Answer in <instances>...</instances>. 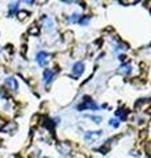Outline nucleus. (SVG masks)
I'll list each match as a JSON object with an SVG mask.
<instances>
[{
    "instance_id": "obj_1",
    "label": "nucleus",
    "mask_w": 151,
    "mask_h": 158,
    "mask_svg": "<svg viewBox=\"0 0 151 158\" xmlns=\"http://www.w3.org/2000/svg\"><path fill=\"white\" fill-rule=\"evenodd\" d=\"M47 55L45 51H41V53H38L37 54V62H38V65L39 66H45V63L47 62Z\"/></svg>"
},
{
    "instance_id": "obj_2",
    "label": "nucleus",
    "mask_w": 151,
    "mask_h": 158,
    "mask_svg": "<svg viewBox=\"0 0 151 158\" xmlns=\"http://www.w3.org/2000/svg\"><path fill=\"white\" fill-rule=\"evenodd\" d=\"M5 84L8 87H11V90H17V82H16V79L12 77L5 79Z\"/></svg>"
},
{
    "instance_id": "obj_6",
    "label": "nucleus",
    "mask_w": 151,
    "mask_h": 158,
    "mask_svg": "<svg viewBox=\"0 0 151 158\" xmlns=\"http://www.w3.org/2000/svg\"><path fill=\"white\" fill-rule=\"evenodd\" d=\"M26 16H28V12L22 11V12H20V13H18V19L20 20H24V19H26Z\"/></svg>"
},
{
    "instance_id": "obj_8",
    "label": "nucleus",
    "mask_w": 151,
    "mask_h": 158,
    "mask_svg": "<svg viewBox=\"0 0 151 158\" xmlns=\"http://www.w3.org/2000/svg\"><path fill=\"white\" fill-rule=\"evenodd\" d=\"M109 124H110V125H113V126H118L117 120H110V121H109Z\"/></svg>"
},
{
    "instance_id": "obj_5",
    "label": "nucleus",
    "mask_w": 151,
    "mask_h": 158,
    "mask_svg": "<svg viewBox=\"0 0 151 158\" xmlns=\"http://www.w3.org/2000/svg\"><path fill=\"white\" fill-rule=\"evenodd\" d=\"M17 7H18V3H13V4H11L9 5V15H12L13 12L17 9Z\"/></svg>"
},
{
    "instance_id": "obj_9",
    "label": "nucleus",
    "mask_w": 151,
    "mask_h": 158,
    "mask_svg": "<svg viewBox=\"0 0 151 158\" xmlns=\"http://www.w3.org/2000/svg\"><path fill=\"white\" fill-rule=\"evenodd\" d=\"M76 19H78V15L75 13V15H72V17L70 19V21H75V20H76Z\"/></svg>"
},
{
    "instance_id": "obj_4",
    "label": "nucleus",
    "mask_w": 151,
    "mask_h": 158,
    "mask_svg": "<svg viewBox=\"0 0 151 158\" xmlns=\"http://www.w3.org/2000/svg\"><path fill=\"white\" fill-rule=\"evenodd\" d=\"M53 75H54V73H53L51 70H46L45 74H43V79H45V82H46V83L50 82L51 79H53Z\"/></svg>"
},
{
    "instance_id": "obj_3",
    "label": "nucleus",
    "mask_w": 151,
    "mask_h": 158,
    "mask_svg": "<svg viewBox=\"0 0 151 158\" xmlns=\"http://www.w3.org/2000/svg\"><path fill=\"white\" fill-rule=\"evenodd\" d=\"M83 69H84V65H83L82 62H78L76 65L74 66V74L76 75V77H78V75H80L83 73Z\"/></svg>"
},
{
    "instance_id": "obj_7",
    "label": "nucleus",
    "mask_w": 151,
    "mask_h": 158,
    "mask_svg": "<svg viewBox=\"0 0 151 158\" xmlns=\"http://www.w3.org/2000/svg\"><path fill=\"white\" fill-rule=\"evenodd\" d=\"M29 33H30V34H38V28H35V26L30 28V29H29Z\"/></svg>"
}]
</instances>
